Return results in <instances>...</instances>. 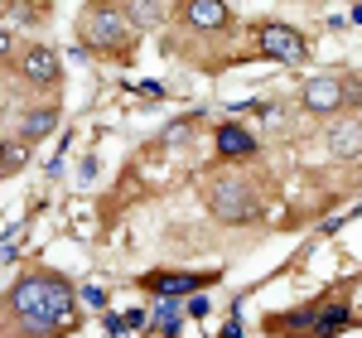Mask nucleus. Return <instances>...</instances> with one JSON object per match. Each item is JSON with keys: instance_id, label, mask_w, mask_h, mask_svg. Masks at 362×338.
<instances>
[{"instance_id": "nucleus-11", "label": "nucleus", "mask_w": 362, "mask_h": 338, "mask_svg": "<svg viewBox=\"0 0 362 338\" xmlns=\"http://www.w3.org/2000/svg\"><path fill=\"white\" fill-rule=\"evenodd\" d=\"M343 324H348V310H343V305H334L329 314L319 310V324H314V338H329V334H338Z\"/></svg>"}, {"instance_id": "nucleus-10", "label": "nucleus", "mask_w": 362, "mask_h": 338, "mask_svg": "<svg viewBox=\"0 0 362 338\" xmlns=\"http://www.w3.org/2000/svg\"><path fill=\"white\" fill-rule=\"evenodd\" d=\"M218 150H223L227 160H242V155H251V150H256V141H251L242 126L223 121V126H218Z\"/></svg>"}, {"instance_id": "nucleus-4", "label": "nucleus", "mask_w": 362, "mask_h": 338, "mask_svg": "<svg viewBox=\"0 0 362 338\" xmlns=\"http://www.w3.org/2000/svg\"><path fill=\"white\" fill-rule=\"evenodd\" d=\"M256 44L276 63H300L305 58V39H300V29H290V25H261L256 29Z\"/></svg>"}, {"instance_id": "nucleus-16", "label": "nucleus", "mask_w": 362, "mask_h": 338, "mask_svg": "<svg viewBox=\"0 0 362 338\" xmlns=\"http://www.w3.org/2000/svg\"><path fill=\"white\" fill-rule=\"evenodd\" d=\"M184 141H189V121H174L165 131V145H184Z\"/></svg>"}, {"instance_id": "nucleus-8", "label": "nucleus", "mask_w": 362, "mask_h": 338, "mask_svg": "<svg viewBox=\"0 0 362 338\" xmlns=\"http://www.w3.org/2000/svg\"><path fill=\"white\" fill-rule=\"evenodd\" d=\"M329 150H334L338 160H358L362 155V121H343L329 131Z\"/></svg>"}, {"instance_id": "nucleus-17", "label": "nucleus", "mask_w": 362, "mask_h": 338, "mask_svg": "<svg viewBox=\"0 0 362 338\" xmlns=\"http://www.w3.org/2000/svg\"><path fill=\"white\" fill-rule=\"evenodd\" d=\"M83 300L92 305V310H107V290H102V285H87V290H83Z\"/></svg>"}, {"instance_id": "nucleus-12", "label": "nucleus", "mask_w": 362, "mask_h": 338, "mask_svg": "<svg viewBox=\"0 0 362 338\" xmlns=\"http://www.w3.org/2000/svg\"><path fill=\"white\" fill-rule=\"evenodd\" d=\"M165 20V5H155V0H136L131 5V25H160Z\"/></svg>"}, {"instance_id": "nucleus-7", "label": "nucleus", "mask_w": 362, "mask_h": 338, "mask_svg": "<svg viewBox=\"0 0 362 338\" xmlns=\"http://www.w3.org/2000/svg\"><path fill=\"white\" fill-rule=\"evenodd\" d=\"M25 78L34 87H54L58 83V54L54 49H29L25 54Z\"/></svg>"}, {"instance_id": "nucleus-6", "label": "nucleus", "mask_w": 362, "mask_h": 338, "mask_svg": "<svg viewBox=\"0 0 362 338\" xmlns=\"http://www.w3.org/2000/svg\"><path fill=\"white\" fill-rule=\"evenodd\" d=\"M213 281V276H184V271H174V276H169V271H160V276H150V290H155V295H165V300H174V295H194V290H203V285Z\"/></svg>"}, {"instance_id": "nucleus-1", "label": "nucleus", "mask_w": 362, "mask_h": 338, "mask_svg": "<svg viewBox=\"0 0 362 338\" xmlns=\"http://www.w3.org/2000/svg\"><path fill=\"white\" fill-rule=\"evenodd\" d=\"M10 305H15V319L25 324L29 334L73 329V290L58 276H25L10 290Z\"/></svg>"}, {"instance_id": "nucleus-5", "label": "nucleus", "mask_w": 362, "mask_h": 338, "mask_svg": "<svg viewBox=\"0 0 362 338\" xmlns=\"http://www.w3.org/2000/svg\"><path fill=\"white\" fill-rule=\"evenodd\" d=\"M353 92L338 83V78H309L305 83V107L309 112H334V107H343Z\"/></svg>"}, {"instance_id": "nucleus-14", "label": "nucleus", "mask_w": 362, "mask_h": 338, "mask_svg": "<svg viewBox=\"0 0 362 338\" xmlns=\"http://www.w3.org/2000/svg\"><path fill=\"white\" fill-rule=\"evenodd\" d=\"M155 324H160V329L174 338V334H179V305H174V300H165V305L155 310Z\"/></svg>"}, {"instance_id": "nucleus-15", "label": "nucleus", "mask_w": 362, "mask_h": 338, "mask_svg": "<svg viewBox=\"0 0 362 338\" xmlns=\"http://www.w3.org/2000/svg\"><path fill=\"white\" fill-rule=\"evenodd\" d=\"M29 155H25V145H5V174H15V169L25 165Z\"/></svg>"}, {"instance_id": "nucleus-2", "label": "nucleus", "mask_w": 362, "mask_h": 338, "mask_svg": "<svg viewBox=\"0 0 362 338\" xmlns=\"http://www.w3.org/2000/svg\"><path fill=\"white\" fill-rule=\"evenodd\" d=\"M208 208H213V218L218 223H247L256 218V194H251L247 179H237V174H223V179H213V189H208Z\"/></svg>"}, {"instance_id": "nucleus-3", "label": "nucleus", "mask_w": 362, "mask_h": 338, "mask_svg": "<svg viewBox=\"0 0 362 338\" xmlns=\"http://www.w3.org/2000/svg\"><path fill=\"white\" fill-rule=\"evenodd\" d=\"M131 34V15L116 5H92L83 15V44L87 49H116Z\"/></svg>"}, {"instance_id": "nucleus-9", "label": "nucleus", "mask_w": 362, "mask_h": 338, "mask_svg": "<svg viewBox=\"0 0 362 338\" xmlns=\"http://www.w3.org/2000/svg\"><path fill=\"white\" fill-rule=\"evenodd\" d=\"M184 15H189V25H194V29H223L227 25V5H223V0H189Z\"/></svg>"}, {"instance_id": "nucleus-13", "label": "nucleus", "mask_w": 362, "mask_h": 338, "mask_svg": "<svg viewBox=\"0 0 362 338\" xmlns=\"http://www.w3.org/2000/svg\"><path fill=\"white\" fill-rule=\"evenodd\" d=\"M54 121H58V107H44V112L25 116V136H44V131H54Z\"/></svg>"}, {"instance_id": "nucleus-18", "label": "nucleus", "mask_w": 362, "mask_h": 338, "mask_svg": "<svg viewBox=\"0 0 362 338\" xmlns=\"http://www.w3.org/2000/svg\"><path fill=\"white\" fill-rule=\"evenodd\" d=\"M353 25H362V5H358V10H353Z\"/></svg>"}]
</instances>
